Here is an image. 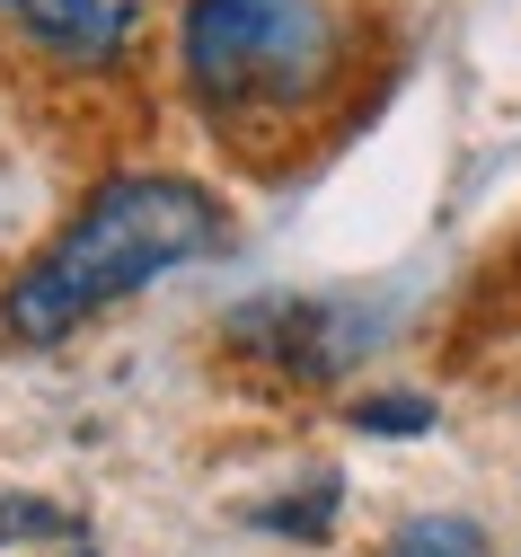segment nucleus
Returning <instances> with one entry per match:
<instances>
[{
  "label": "nucleus",
  "instance_id": "1",
  "mask_svg": "<svg viewBox=\"0 0 521 557\" xmlns=\"http://www.w3.org/2000/svg\"><path fill=\"white\" fill-rule=\"evenodd\" d=\"M221 239V203L177 186V177H124L107 186L98 203H80V222H71L27 274H18V293H10V327L27 345H53L71 336L89 310L141 293L151 274L203 257Z\"/></svg>",
  "mask_w": 521,
  "mask_h": 557
},
{
  "label": "nucleus",
  "instance_id": "2",
  "mask_svg": "<svg viewBox=\"0 0 521 557\" xmlns=\"http://www.w3.org/2000/svg\"><path fill=\"white\" fill-rule=\"evenodd\" d=\"M327 62L319 0H195L186 10V81L212 107H257L310 89Z\"/></svg>",
  "mask_w": 521,
  "mask_h": 557
},
{
  "label": "nucleus",
  "instance_id": "3",
  "mask_svg": "<svg viewBox=\"0 0 521 557\" xmlns=\"http://www.w3.org/2000/svg\"><path fill=\"white\" fill-rule=\"evenodd\" d=\"M133 10H141V0H0V18H10V27H27L53 53H80V62L115 53L124 27H133Z\"/></svg>",
  "mask_w": 521,
  "mask_h": 557
},
{
  "label": "nucleus",
  "instance_id": "4",
  "mask_svg": "<svg viewBox=\"0 0 521 557\" xmlns=\"http://www.w3.org/2000/svg\"><path fill=\"white\" fill-rule=\"evenodd\" d=\"M389 557H486V531L460 522V513H424L389 540Z\"/></svg>",
  "mask_w": 521,
  "mask_h": 557
},
{
  "label": "nucleus",
  "instance_id": "5",
  "mask_svg": "<svg viewBox=\"0 0 521 557\" xmlns=\"http://www.w3.org/2000/svg\"><path fill=\"white\" fill-rule=\"evenodd\" d=\"M424 425H433L424 398H371L362 407V434H424Z\"/></svg>",
  "mask_w": 521,
  "mask_h": 557
}]
</instances>
